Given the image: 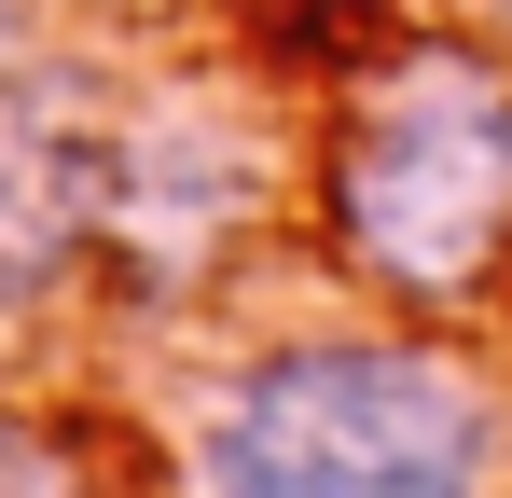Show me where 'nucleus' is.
Returning a JSON list of instances; mask_svg holds the SVG:
<instances>
[{
    "label": "nucleus",
    "instance_id": "obj_6",
    "mask_svg": "<svg viewBox=\"0 0 512 498\" xmlns=\"http://www.w3.org/2000/svg\"><path fill=\"white\" fill-rule=\"evenodd\" d=\"M14 56H28V0H0V70H14Z\"/></svg>",
    "mask_w": 512,
    "mask_h": 498
},
{
    "label": "nucleus",
    "instance_id": "obj_7",
    "mask_svg": "<svg viewBox=\"0 0 512 498\" xmlns=\"http://www.w3.org/2000/svg\"><path fill=\"white\" fill-rule=\"evenodd\" d=\"M471 28H485V42H499V56H512V0H471Z\"/></svg>",
    "mask_w": 512,
    "mask_h": 498
},
{
    "label": "nucleus",
    "instance_id": "obj_3",
    "mask_svg": "<svg viewBox=\"0 0 512 498\" xmlns=\"http://www.w3.org/2000/svg\"><path fill=\"white\" fill-rule=\"evenodd\" d=\"M277 208V139L236 83L180 70L153 97H125V139H111V222H97V277L125 305H194L250 222Z\"/></svg>",
    "mask_w": 512,
    "mask_h": 498
},
{
    "label": "nucleus",
    "instance_id": "obj_1",
    "mask_svg": "<svg viewBox=\"0 0 512 498\" xmlns=\"http://www.w3.org/2000/svg\"><path fill=\"white\" fill-rule=\"evenodd\" d=\"M305 208L388 319H485L512 291V56L485 28H402L346 56Z\"/></svg>",
    "mask_w": 512,
    "mask_h": 498
},
{
    "label": "nucleus",
    "instance_id": "obj_2",
    "mask_svg": "<svg viewBox=\"0 0 512 498\" xmlns=\"http://www.w3.org/2000/svg\"><path fill=\"white\" fill-rule=\"evenodd\" d=\"M499 388L429 319L402 332H277L222 360L180 429V498H485Z\"/></svg>",
    "mask_w": 512,
    "mask_h": 498
},
{
    "label": "nucleus",
    "instance_id": "obj_5",
    "mask_svg": "<svg viewBox=\"0 0 512 498\" xmlns=\"http://www.w3.org/2000/svg\"><path fill=\"white\" fill-rule=\"evenodd\" d=\"M0 498H84V471H70L56 443H28V429H0Z\"/></svg>",
    "mask_w": 512,
    "mask_h": 498
},
{
    "label": "nucleus",
    "instance_id": "obj_4",
    "mask_svg": "<svg viewBox=\"0 0 512 498\" xmlns=\"http://www.w3.org/2000/svg\"><path fill=\"white\" fill-rule=\"evenodd\" d=\"M111 139H125V70L111 56L28 42L0 70V319H42L97 277Z\"/></svg>",
    "mask_w": 512,
    "mask_h": 498
}]
</instances>
